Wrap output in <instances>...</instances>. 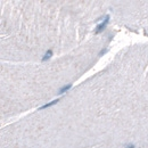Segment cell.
<instances>
[{
    "label": "cell",
    "instance_id": "obj_2",
    "mask_svg": "<svg viewBox=\"0 0 148 148\" xmlns=\"http://www.w3.org/2000/svg\"><path fill=\"white\" fill-rule=\"evenodd\" d=\"M58 101H59V99H55V100H52V101H50V103L46 104V105H43V106H41L39 110H43V108H48V107H50V106H52V105H55V104H57Z\"/></svg>",
    "mask_w": 148,
    "mask_h": 148
},
{
    "label": "cell",
    "instance_id": "obj_1",
    "mask_svg": "<svg viewBox=\"0 0 148 148\" xmlns=\"http://www.w3.org/2000/svg\"><path fill=\"white\" fill-rule=\"evenodd\" d=\"M108 22H110V16L107 15V16L105 17V19H104L103 22H101V23H100V24H99V25H98V26L96 27L95 32H96V33H100V32H101V31L104 30V29L106 27V25L108 24Z\"/></svg>",
    "mask_w": 148,
    "mask_h": 148
},
{
    "label": "cell",
    "instance_id": "obj_4",
    "mask_svg": "<svg viewBox=\"0 0 148 148\" xmlns=\"http://www.w3.org/2000/svg\"><path fill=\"white\" fill-rule=\"evenodd\" d=\"M70 88H72V84H67V85H65V87H63L60 90L58 91V95H62V93H64L65 91L70 90Z\"/></svg>",
    "mask_w": 148,
    "mask_h": 148
},
{
    "label": "cell",
    "instance_id": "obj_3",
    "mask_svg": "<svg viewBox=\"0 0 148 148\" xmlns=\"http://www.w3.org/2000/svg\"><path fill=\"white\" fill-rule=\"evenodd\" d=\"M51 56H52V50H47L46 55L42 57V60H43V62H46V60H48L49 58H51Z\"/></svg>",
    "mask_w": 148,
    "mask_h": 148
},
{
    "label": "cell",
    "instance_id": "obj_5",
    "mask_svg": "<svg viewBox=\"0 0 148 148\" xmlns=\"http://www.w3.org/2000/svg\"><path fill=\"white\" fill-rule=\"evenodd\" d=\"M124 147H125V148H135V145H132V144H129V145H125Z\"/></svg>",
    "mask_w": 148,
    "mask_h": 148
}]
</instances>
